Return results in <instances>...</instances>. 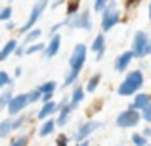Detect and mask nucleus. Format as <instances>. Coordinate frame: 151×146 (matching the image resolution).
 I'll return each mask as SVG.
<instances>
[{
    "instance_id": "1",
    "label": "nucleus",
    "mask_w": 151,
    "mask_h": 146,
    "mask_svg": "<svg viewBox=\"0 0 151 146\" xmlns=\"http://www.w3.org/2000/svg\"><path fill=\"white\" fill-rule=\"evenodd\" d=\"M130 52L134 54V58H145L151 54V37L145 31H136L132 38V50Z\"/></svg>"
},
{
    "instance_id": "2",
    "label": "nucleus",
    "mask_w": 151,
    "mask_h": 146,
    "mask_svg": "<svg viewBox=\"0 0 151 146\" xmlns=\"http://www.w3.org/2000/svg\"><path fill=\"white\" fill-rule=\"evenodd\" d=\"M119 23H121V12H119L115 2H109L105 6V10L101 12V31L107 33V31H111Z\"/></svg>"
},
{
    "instance_id": "3",
    "label": "nucleus",
    "mask_w": 151,
    "mask_h": 146,
    "mask_svg": "<svg viewBox=\"0 0 151 146\" xmlns=\"http://www.w3.org/2000/svg\"><path fill=\"white\" fill-rule=\"evenodd\" d=\"M46 6H48V0H37V2H35V6L31 8V12H29V17H27V21L23 23L21 27H19V31H21V33H29L31 29H35L37 21L40 19V15L44 14Z\"/></svg>"
},
{
    "instance_id": "4",
    "label": "nucleus",
    "mask_w": 151,
    "mask_h": 146,
    "mask_svg": "<svg viewBox=\"0 0 151 146\" xmlns=\"http://www.w3.org/2000/svg\"><path fill=\"white\" fill-rule=\"evenodd\" d=\"M65 25L75 27V29H82V31H90L92 29V15L90 10H78L75 15L65 19Z\"/></svg>"
},
{
    "instance_id": "5",
    "label": "nucleus",
    "mask_w": 151,
    "mask_h": 146,
    "mask_svg": "<svg viewBox=\"0 0 151 146\" xmlns=\"http://www.w3.org/2000/svg\"><path fill=\"white\" fill-rule=\"evenodd\" d=\"M142 115L140 112H136V110H124V112H121L117 115V119H115V125H117L119 129H132L136 127L138 123H140Z\"/></svg>"
},
{
    "instance_id": "6",
    "label": "nucleus",
    "mask_w": 151,
    "mask_h": 146,
    "mask_svg": "<svg viewBox=\"0 0 151 146\" xmlns=\"http://www.w3.org/2000/svg\"><path fill=\"white\" fill-rule=\"evenodd\" d=\"M86 52H88V48H86L84 42L75 44L73 52H71V58H69V69H78V71H82V68H84V64H86Z\"/></svg>"
},
{
    "instance_id": "7",
    "label": "nucleus",
    "mask_w": 151,
    "mask_h": 146,
    "mask_svg": "<svg viewBox=\"0 0 151 146\" xmlns=\"http://www.w3.org/2000/svg\"><path fill=\"white\" fill-rule=\"evenodd\" d=\"M101 127V121H96V119H90V121H84V123L78 125V129L73 133V140L75 142H82V140H88V137L92 135L96 129Z\"/></svg>"
},
{
    "instance_id": "8",
    "label": "nucleus",
    "mask_w": 151,
    "mask_h": 146,
    "mask_svg": "<svg viewBox=\"0 0 151 146\" xmlns=\"http://www.w3.org/2000/svg\"><path fill=\"white\" fill-rule=\"evenodd\" d=\"M27 106H29V96H27V94H14L6 110H8V113H10V117H17Z\"/></svg>"
},
{
    "instance_id": "9",
    "label": "nucleus",
    "mask_w": 151,
    "mask_h": 146,
    "mask_svg": "<svg viewBox=\"0 0 151 146\" xmlns=\"http://www.w3.org/2000/svg\"><path fill=\"white\" fill-rule=\"evenodd\" d=\"M59 48H61V35L54 33V35H50V41H48V44L44 46L42 56L50 60V58H54V56H58V54H59Z\"/></svg>"
},
{
    "instance_id": "10",
    "label": "nucleus",
    "mask_w": 151,
    "mask_h": 146,
    "mask_svg": "<svg viewBox=\"0 0 151 146\" xmlns=\"http://www.w3.org/2000/svg\"><path fill=\"white\" fill-rule=\"evenodd\" d=\"M151 104V96L145 92H136L134 94V100L130 104V110H136V112H142L144 108H147Z\"/></svg>"
},
{
    "instance_id": "11",
    "label": "nucleus",
    "mask_w": 151,
    "mask_h": 146,
    "mask_svg": "<svg viewBox=\"0 0 151 146\" xmlns=\"http://www.w3.org/2000/svg\"><path fill=\"white\" fill-rule=\"evenodd\" d=\"M134 60V54L130 52H121L117 56V60H115V71H126V68H128L130 64H132Z\"/></svg>"
},
{
    "instance_id": "12",
    "label": "nucleus",
    "mask_w": 151,
    "mask_h": 146,
    "mask_svg": "<svg viewBox=\"0 0 151 146\" xmlns=\"http://www.w3.org/2000/svg\"><path fill=\"white\" fill-rule=\"evenodd\" d=\"M90 50L96 52V60L100 62L103 58V52H105V37H103V35H96L92 44H90Z\"/></svg>"
},
{
    "instance_id": "13",
    "label": "nucleus",
    "mask_w": 151,
    "mask_h": 146,
    "mask_svg": "<svg viewBox=\"0 0 151 146\" xmlns=\"http://www.w3.org/2000/svg\"><path fill=\"white\" fill-rule=\"evenodd\" d=\"M55 112H58V104H55V102H46V104H42V108L38 110L37 117L40 121H44V119H50Z\"/></svg>"
},
{
    "instance_id": "14",
    "label": "nucleus",
    "mask_w": 151,
    "mask_h": 146,
    "mask_svg": "<svg viewBox=\"0 0 151 146\" xmlns=\"http://www.w3.org/2000/svg\"><path fill=\"white\" fill-rule=\"evenodd\" d=\"M140 90V86L138 85H134V83H130V81H122L121 85H119V89H117V92L121 94V96H134V94Z\"/></svg>"
},
{
    "instance_id": "15",
    "label": "nucleus",
    "mask_w": 151,
    "mask_h": 146,
    "mask_svg": "<svg viewBox=\"0 0 151 146\" xmlns=\"http://www.w3.org/2000/svg\"><path fill=\"white\" fill-rule=\"evenodd\" d=\"M73 106L71 104H65L63 108H59L58 112H59V115H58V119H55V127H63V125H67V121H69V117H71V113H73Z\"/></svg>"
},
{
    "instance_id": "16",
    "label": "nucleus",
    "mask_w": 151,
    "mask_h": 146,
    "mask_svg": "<svg viewBox=\"0 0 151 146\" xmlns=\"http://www.w3.org/2000/svg\"><path fill=\"white\" fill-rule=\"evenodd\" d=\"M17 41L15 38H10L8 42H4V46H0V62H4L8 56H12V54L15 52V48H17Z\"/></svg>"
},
{
    "instance_id": "17",
    "label": "nucleus",
    "mask_w": 151,
    "mask_h": 146,
    "mask_svg": "<svg viewBox=\"0 0 151 146\" xmlns=\"http://www.w3.org/2000/svg\"><path fill=\"white\" fill-rule=\"evenodd\" d=\"M55 131V119H44L42 121V125L38 127V137H50L52 133Z\"/></svg>"
},
{
    "instance_id": "18",
    "label": "nucleus",
    "mask_w": 151,
    "mask_h": 146,
    "mask_svg": "<svg viewBox=\"0 0 151 146\" xmlns=\"http://www.w3.org/2000/svg\"><path fill=\"white\" fill-rule=\"evenodd\" d=\"M82 98H84V86L77 85V86L73 89V94L69 96V104L73 106V108H77V106L82 102Z\"/></svg>"
},
{
    "instance_id": "19",
    "label": "nucleus",
    "mask_w": 151,
    "mask_h": 146,
    "mask_svg": "<svg viewBox=\"0 0 151 146\" xmlns=\"http://www.w3.org/2000/svg\"><path fill=\"white\" fill-rule=\"evenodd\" d=\"M124 79L130 81V83H134V85H138L140 89L144 86V71H142V69H132V71H128Z\"/></svg>"
},
{
    "instance_id": "20",
    "label": "nucleus",
    "mask_w": 151,
    "mask_h": 146,
    "mask_svg": "<svg viewBox=\"0 0 151 146\" xmlns=\"http://www.w3.org/2000/svg\"><path fill=\"white\" fill-rule=\"evenodd\" d=\"M100 81H101V75L100 73H94L92 77L86 81V85H84V92H96V89L100 86Z\"/></svg>"
},
{
    "instance_id": "21",
    "label": "nucleus",
    "mask_w": 151,
    "mask_h": 146,
    "mask_svg": "<svg viewBox=\"0 0 151 146\" xmlns=\"http://www.w3.org/2000/svg\"><path fill=\"white\" fill-rule=\"evenodd\" d=\"M25 35H27V37H25V41H23V48H25V46H29V44H35V42H38V38L42 37V31L35 27V29H31L29 33H25Z\"/></svg>"
},
{
    "instance_id": "22",
    "label": "nucleus",
    "mask_w": 151,
    "mask_h": 146,
    "mask_svg": "<svg viewBox=\"0 0 151 146\" xmlns=\"http://www.w3.org/2000/svg\"><path fill=\"white\" fill-rule=\"evenodd\" d=\"M12 96H14V90H12V86L4 89V92L0 94V113H2V110H6V108H8V104H10Z\"/></svg>"
},
{
    "instance_id": "23",
    "label": "nucleus",
    "mask_w": 151,
    "mask_h": 146,
    "mask_svg": "<svg viewBox=\"0 0 151 146\" xmlns=\"http://www.w3.org/2000/svg\"><path fill=\"white\" fill-rule=\"evenodd\" d=\"M12 133H14V129H12V117L0 121V139H6V137L12 135Z\"/></svg>"
},
{
    "instance_id": "24",
    "label": "nucleus",
    "mask_w": 151,
    "mask_h": 146,
    "mask_svg": "<svg viewBox=\"0 0 151 146\" xmlns=\"http://www.w3.org/2000/svg\"><path fill=\"white\" fill-rule=\"evenodd\" d=\"M55 89H58V83L55 81H46V83H42V85L38 86L40 94H54Z\"/></svg>"
},
{
    "instance_id": "25",
    "label": "nucleus",
    "mask_w": 151,
    "mask_h": 146,
    "mask_svg": "<svg viewBox=\"0 0 151 146\" xmlns=\"http://www.w3.org/2000/svg\"><path fill=\"white\" fill-rule=\"evenodd\" d=\"M27 121H29V117L23 115V113H19L17 117H14V119H12V129H14V131H19V129H21Z\"/></svg>"
},
{
    "instance_id": "26",
    "label": "nucleus",
    "mask_w": 151,
    "mask_h": 146,
    "mask_svg": "<svg viewBox=\"0 0 151 146\" xmlns=\"http://www.w3.org/2000/svg\"><path fill=\"white\" fill-rule=\"evenodd\" d=\"M130 140H132V144L134 146H147L149 142H147V139H145L142 133H134L132 137H130Z\"/></svg>"
},
{
    "instance_id": "27",
    "label": "nucleus",
    "mask_w": 151,
    "mask_h": 146,
    "mask_svg": "<svg viewBox=\"0 0 151 146\" xmlns=\"http://www.w3.org/2000/svg\"><path fill=\"white\" fill-rule=\"evenodd\" d=\"M14 85V81H12V77H10V73H6V71H0V89H8V86H12Z\"/></svg>"
},
{
    "instance_id": "28",
    "label": "nucleus",
    "mask_w": 151,
    "mask_h": 146,
    "mask_svg": "<svg viewBox=\"0 0 151 146\" xmlns=\"http://www.w3.org/2000/svg\"><path fill=\"white\" fill-rule=\"evenodd\" d=\"M42 50H44V44H42V42H35V44L25 46V54H27V56H31V54H37V52H42Z\"/></svg>"
},
{
    "instance_id": "29",
    "label": "nucleus",
    "mask_w": 151,
    "mask_h": 146,
    "mask_svg": "<svg viewBox=\"0 0 151 146\" xmlns=\"http://www.w3.org/2000/svg\"><path fill=\"white\" fill-rule=\"evenodd\" d=\"M29 144V135H19L10 142V146H27Z\"/></svg>"
},
{
    "instance_id": "30",
    "label": "nucleus",
    "mask_w": 151,
    "mask_h": 146,
    "mask_svg": "<svg viewBox=\"0 0 151 146\" xmlns=\"http://www.w3.org/2000/svg\"><path fill=\"white\" fill-rule=\"evenodd\" d=\"M12 14H14L12 6L2 8V10H0V21H10V19H12Z\"/></svg>"
},
{
    "instance_id": "31",
    "label": "nucleus",
    "mask_w": 151,
    "mask_h": 146,
    "mask_svg": "<svg viewBox=\"0 0 151 146\" xmlns=\"http://www.w3.org/2000/svg\"><path fill=\"white\" fill-rule=\"evenodd\" d=\"M27 96H29V104H33V102H38V100H40L42 94H40V90H38V86H37V89H33L31 92H27Z\"/></svg>"
},
{
    "instance_id": "32",
    "label": "nucleus",
    "mask_w": 151,
    "mask_h": 146,
    "mask_svg": "<svg viewBox=\"0 0 151 146\" xmlns=\"http://www.w3.org/2000/svg\"><path fill=\"white\" fill-rule=\"evenodd\" d=\"M109 2H111V0H94V12H100V14H101Z\"/></svg>"
},
{
    "instance_id": "33",
    "label": "nucleus",
    "mask_w": 151,
    "mask_h": 146,
    "mask_svg": "<svg viewBox=\"0 0 151 146\" xmlns=\"http://www.w3.org/2000/svg\"><path fill=\"white\" fill-rule=\"evenodd\" d=\"M77 12H78V0H73V2H69V6H67V17L75 15Z\"/></svg>"
},
{
    "instance_id": "34",
    "label": "nucleus",
    "mask_w": 151,
    "mask_h": 146,
    "mask_svg": "<svg viewBox=\"0 0 151 146\" xmlns=\"http://www.w3.org/2000/svg\"><path fill=\"white\" fill-rule=\"evenodd\" d=\"M140 115H142V119H144V121L151 123V104L147 106V108H144V110H142V113H140Z\"/></svg>"
},
{
    "instance_id": "35",
    "label": "nucleus",
    "mask_w": 151,
    "mask_h": 146,
    "mask_svg": "<svg viewBox=\"0 0 151 146\" xmlns=\"http://www.w3.org/2000/svg\"><path fill=\"white\" fill-rule=\"evenodd\" d=\"M67 142H69V137L67 135H59L55 139V146H67Z\"/></svg>"
},
{
    "instance_id": "36",
    "label": "nucleus",
    "mask_w": 151,
    "mask_h": 146,
    "mask_svg": "<svg viewBox=\"0 0 151 146\" xmlns=\"http://www.w3.org/2000/svg\"><path fill=\"white\" fill-rule=\"evenodd\" d=\"M63 25H65V21H59V23H55V25H54V27H52V29H50V33H52V35H54V33H55V31H58V29H59V27H63Z\"/></svg>"
},
{
    "instance_id": "37",
    "label": "nucleus",
    "mask_w": 151,
    "mask_h": 146,
    "mask_svg": "<svg viewBox=\"0 0 151 146\" xmlns=\"http://www.w3.org/2000/svg\"><path fill=\"white\" fill-rule=\"evenodd\" d=\"M6 29H8V31H14V29H17L15 21H8V23H6Z\"/></svg>"
},
{
    "instance_id": "38",
    "label": "nucleus",
    "mask_w": 151,
    "mask_h": 146,
    "mask_svg": "<svg viewBox=\"0 0 151 146\" xmlns=\"http://www.w3.org/2000/svg\"><path fill=\"white\" fill-rule=\"evenodd\" d=\"M14 54H15V56H23V54H25V48H23V46H17Z\"/></svg>"
},
{
    "instance_id": "39",
    "label": "nucleus",
    "mask_w": 151,
    "mask_h": 146,
    "mask_svg": "<svg viewBox=\"0 0 151 146\" xmlns=\"http://www.w3.org/2000/svg\"><path fill=\"white\" fill-rule=\"evenodd\" d=\"M142 135H144L145 139H149V137H151V127H145L144 131H142Z\"/></svg>"
},
{
    "instance_id": "40",
    "label": "nucleus",
    "mask_w": 151,
    "mask_h": 146,
    "mask_svg": "<svg viewBox=\"0 0 151 146\" xmlns=\"http://www.w3.org/2000/svg\"><path fill=\"white\" fill-rule=\"evenodd\" d=\"M21 73H23V69H21V68H17V69H15V77H19Z\"/></svg>"
},
{
    "instance_id": "41",
    "label": "nucleus",
    "mask_w": 151,
    "mask_h": 146,
    "mask_svg": "<svg viewBox=\"0 0 151 146\" xmlns=\"http://www.w3.org/2000/svg\"><path fill=\"white\" fill-rule=\"evenodd\" d=\"M147 15H149V21H151V2H149V8H147Z\"/></svg>"
},
{
    "instance_id": "42",
    "label": "nucleus",
    "mask_w": 151,
    "mask_h": 146,
    "mask_svg": "<svg viewBox=\"0 0 151 146\" xmlns=\"http://www.w3.org/2000/svg\"><path fill=\"white\" fill-rule=\"evenodd\" d=\"M117 146H122V144H117Z\"/></svg>"
},
{
    "instance_id": "43",
    "label": "nucleus",
    "mask_w": 151,
    "mask_h": 146,
    "mask_svg": "<svg viewBox=\"0 0 151 146\" xmlns=\"http://www.w3.org/2000/svg\"><path fill=\"white\" fill-rule=\"evenodd\" d=\"M10 2H14V0H10Z\"/></svg>"
},
{
    "instance_id": "44",
    "label": "nucleus",
    "mask_w": 151,
    "mask_h": 146,
    "mask_svg": "<svg viewBox=\"0 0 151 146\" xmlns=\"http://www.w3.org/2000/svg\"><path fill=\"white\" fill-rule=\"evenodd\" d=\"M147 146H151V144H147Z\"/></svg>"
}]
</instances>
